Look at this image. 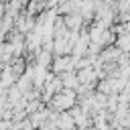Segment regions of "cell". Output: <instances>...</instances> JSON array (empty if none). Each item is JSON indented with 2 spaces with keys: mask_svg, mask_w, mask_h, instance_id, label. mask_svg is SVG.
<instances>
[{
  "mask_svg": "<svg viewBox=\"0 0 130 130\" xmlns=\"http://www.w3.org/2000/svg\"><path fill=\"white\" fill-rule=\"evenodd\" d=\"M75 93L67 87V89H63L61 93H57V95H53L51 98V106H53V110L55 112H65V110H69V108H73V104H75Z\"/></svg>",
  "mask_w": 130,
  "mask_h": 130,
  "instance_id": "1",
  "label": "cell"
},
{
  "mask_svg": "<svg viewBox=\"0 0 130 130\" xmlns=\"http://www.w3.org/2000/svg\"><path fill=\"white\" fill-rule=\"evenodd\" d=\"M32 24H35V20H32L30 16H24V18H20V20L16 22V28H18V32H26V30L32 28Z\"/></svg>",
  "mask_w": 130,
  "mask_h": 130,
  "instance_id": "2",
  "label": "cell"
},
{
  "mask_svg": "<svg viewBox=\"0 0 130 130\" xmlns=\"http://www.w3.org/2000/svg\"><path fill=\"white\" fill-rule=\"evenodd\" d=\"M69 63H71L69 59H63V57H59V59L55 61V67H53V69H55V73H61V71L69 69Z\"/></svg>",
  "mask_w": 130,
  "mask_h": 130,
  "instance_id": "3",
  "label": "cell"
},
{
  "mask_svg": "<svg viewBox=\"0 0 130 130\" xmlns=\"http://www.w3.org/2000/svg\"><path fill=\"white\" fill-rule=\"evenodd\" d=\"M49 63H51V51H49V49H45V51H41V53H39V65L47 67Z\"/></svg>",
  "mask_w": 130,
  "mask_h": 130,
  "instance_id": "4",
  "label": "cell"
},
{
  "mask_svg": "<svg viewBox=\"0 0 130 130\" xmlns=\"http://www.w3.org/2000/svg\"><path fill=\"white\" fill-rule=\"evenodd\" d=\"M0 43H2V32H0Z\"/></svg>",
  "mask_w": 130,
  "mask_h": 130,
  "instance_id": "5",
  "label": "cell"
}]
</instances>
